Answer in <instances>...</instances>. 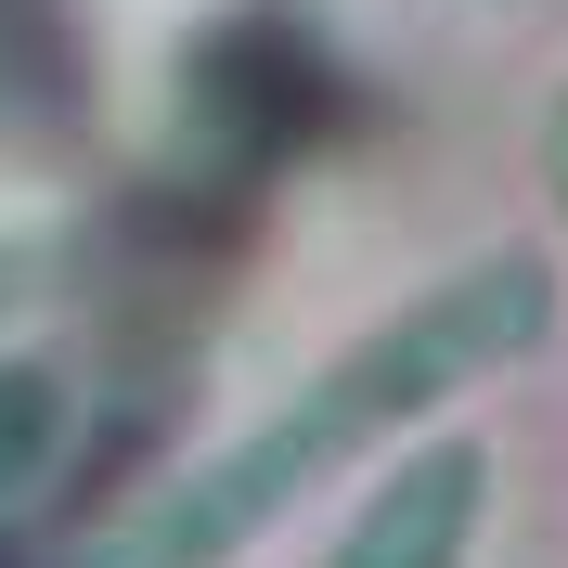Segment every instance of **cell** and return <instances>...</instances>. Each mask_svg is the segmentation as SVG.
<instances>
[{
  "label": "cell",
  "mask_w": 568,
  "mask_h": 568,
  "mask_svg": "<svg viewBox=\"0 0 568 568\" xmlns=\"http://www.w3.org/2000/svg\"><path fill=\"white\" fill-rule=\"evenodd\" d=\"M542 336H556V258H530V246L465 258V272L426 284L414 311H388L375 336H349L284 414H258L246 439H220L207 465H181L169 491H142L130 517H104L78 568H220V556H246V542L272 530V517H297V491H323L349 453L414 439L439 400H465L478 375H504V362H530Z\"/></svg>",
  "instance_id": "1"
},
{
  "label": "cell",
  "mask_w": 568,
  "mask_h": 568,
  "mask_svg": "<svg viewBox=\"0 0 568 568\" xmlns=\"http://www.w3.org/2000/svg\"><path fill=\"white\" fill-rule=\"evenodd\" d=\"M478 517H491V453L478 439H414L375 478V504L349 517L336 568H465L478 556Z\"/></svg>",
  "instance_id": "2"
},
{
  "label": "cell",
  "mask_w": 568,
  "mask_h": 568,
  "mask_svg": "<svg viewBox=\"0 0 568 568\" xmlns=\"http://www.w3.org/2000/svg\"><path fill=\"white\" fill-rule=\"evenodd\" d=\"M65 439H78V388L39 362H0V517H27L65 478Z\"/></svg>",
  "instance_id": "3"
},
{
  "label": "cell",
  "mask_w": 568,
  "mask_h": 568,
  "mask_svg": "<svg viewBox=\"0 0 568 568\" xmlns=\"http://www.w3.org/2000/svg\"><path fill=\"white\" fill-rule=\"evenodd\" d=\"M542 155H556V194H568V104L542 116Z\"/></svg>",
  "instance_id": "4"
}]
</instances>
